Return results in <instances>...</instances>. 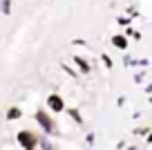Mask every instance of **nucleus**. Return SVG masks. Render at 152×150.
Here are the masks:
<instances>
[{"instance_id":"obj_1","label":"nucleus","mask_w":152,"mask_h":150,"mask_svg":"<svg viewBox=\"0 0 152 150\" xmlns=\"http://www.w3.org/2000/svg\"><path fill=\"white\" fill-rule=\"evenodd\" d=\"M36 121H38V126L45 130V135H58V128H56V123H54V119L49 117L45 110H38L36 112Z\"/></svg>"},{"instance_id":"obj_10","label":"nucleus","mask_w":152,"mask_h":150,"mask_svg":"<svg viewBox=\"0 0 152 150\" xmlns=\"http://www.w3.org/2000/svg\"><path fill=\"white\" fill-rule=\"evenodd\" d=\"M63 70H65V72H67V74H69V76H76V74H78V72H74V70H72V67H67V65H63Z\"/></svg>"},{"instance_id":"obj_8","label":"nucleus","mask_w":152,"mask_h":150,"mask_svg":"<svg viewBox=\"0 0 152 150\" xmlns=\"http://www.w3.org/2000/svg\"><path fill=\"white\" fill-rule=\"evenodd\" d=\"M67 114H69V117L74 119L76 123H83V117H81V112H78L76 108H69V110H67Z\"/></svg>"},{"instance_id":"obj_2","label":"nucleus","mask_w":152,"mask_h":150,"mask_svg":"<svg viewBox=\"0 0 152 150\" xmlns=\"http://www.w3.org/2000/svg\"><path fill=\"white\" fill-rule=\"evenodd\" d=\"M18 146L20 148H27V150L38 148V137L34 135V132H29V130H20L18 132Z\"/></svg>"},{"instance_id":"obj_7","label":"nucleus","mask_w":152,"mask_h":150,"mask_svg":"<svg viewBox=\"0 0 152 150\" xmlns=\"http://www.w3.org/2000/svg\"><path fill=\"white\" fill-rule=\"evenodd\" d=\"M0 14L2 16L11 14V0H0Z\"/></svg>"},{"instance_id":"obj_3","label":"nucleus","mask_w":152,"mask_h":150,"mask_svg":"<svg viewBox=\"0 0 152 150\" xmlns=\"http://www.w3.org/2000/svg\"><path fill=\"white\" fill-rule=\"evenodd\" d=\"M45 103H47V108L54 110V112H63V110H65V101H63V96H61V94H56V92L49 94Z\"/></svg>"},{"instance_id":"obj_4","label":"nucleus","mask_w":152,"mask_h":150,"mask_svg":"<svg viewBox=\"0 0 152 150\" xmlns=\"http://www.w3.org/2000/svg\"><path fill=\"white\" fill-rule=\"evenodd\" d=\"M112 45L119 47V49H128V36H125V34H116V36H112Z\"/></svg>"},{"instance_id":"obj_5","label":"nucleus","mask_w":152,"mask_h":150,"mask_svg":"<svg viewBox=\"0 0 152 150\" xmlns=\"http://www.w3.org/2000/svg\"><path fill=\"white\" fill-rule=\"evenodd\" d=\"M74 63H76V67H78V72H81V74H90V72H92L90 63H87L85 58H81V56H74Z\"/></svg>"},{"instance_id":"obj_9","label":"nucleus","mask_w":152,"mask_h":150,"mask_svg":"<svg viewBox=\"0 0 152 150\" xmlns=\"http://www.w3.org/2000/svg\"><path fill=\"white\" fill-rule=\"evenodd\" d=\"M101 61L105 63V67H114V65H112V61H110V56H105V54H101Z\"/></svg>"},{"instance_id":"obj_6","label":"nucleus","mask_w":152,"mask_h":150,"mask_svg":"<svg viewBox=\"0 0 152 150\" xmlns=\"http://www.w3.org/2000/svg\"><path fill=\"white\" fill-rule=\"evenodd\" d=\"M20 117H23V110L16 108V105L7 110V119H9V121H16V119H20Z\"/></svg>"}]
</instances>
